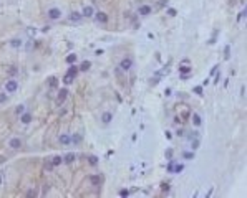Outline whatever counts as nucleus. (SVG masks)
I'll use <instances>...</instances> for the list:
<instances>
[{
    "label": "nucleus",
    "instance_id": "nucleus-33",
    "mask_svg": "<svg viewBox=\"0 0 247 198\" xmlns=\"http://www.w3.org/2000/svg\"><path fill=\"white\" fill-rule=\"evenodd\" d=\"M229 51H231V46L227 45V46H226V55H224V56H226V60L229 58Z\"/></svg>",
    "mask_w": 247,
    "mask_h": 198
},
{
    "label": "nucleus",
    "instance_id": "nucleus-27",
    "mask_svg": "<svg viewBox=\"0 0 247 198\" xmlns=\"http://www.w3.org/2000/svg\"><path fill=\"white\" fill-rule=\"evenodd\" d=\"M194 92L197 94V96H202V88L201 86H196L194 88Z\"/></svg>",
    "mask_w": 247,
    "mask_h": 198
},
{
    "label": "nucleus",
    "instance_id": "nucleus-13",
    "mask_svg": "<svg viewBox=\"0 0 247 198\" xmlns=\"http://www.w3.org/2000/svg\"><path fill=\"white\" fill-rule=\"evenodd\" d=\"M81 18H83V15L78 13V12H72V13H70V20L72 22H80Z\"/></svg>",
    "mask_w": 247,
    "mask_h": 198
},
{
    "label": "nucleus",
    "instance_id": "nucleus-1",
    "mask_svg": "<svg viewBox=\"0 0 247 198\" xmlns=\"http://www.w3.org/2000/svg\"><path fill=\"white\" fill-rule=\"evenodd\" d=\"M17 89H18V83H17L15 79H10V81L5 83V91L7 92H15Z\"/></svg>",
    "mask_w": 247,
    "mask_h": 198
},
{
    "label": "nucleus",
    "instance_id": "nucleus-30",
    "mask_svg": "<svg viewBox=\"0 0 247 198\" xmlns=\"http://www.w3.org/2000/svg\"><path fill=\"white\" fill-rule=\"evenodd\" d=\"M182 157H184L186 160H189V158L194 157V154H192V152H184V155H182Z\"/></svg>",
    "mask_w": 247,
    "mask_h": 198
},
{
    "label": "nucleus",
    "instance_id": "nucleus-9",
    "mask_svg": "<svg viewBox=\"0 0 247 198\" xmlns=\"http://www.w3.org/2000/svg\"><path fill=\"white\" fill-rule=\"evenodd\" d=\"M20 121L23 122V124H30V122H32V114H30V112H22V114H20Z\"/></svg>",
    "mask_w": 247,
    "mask_h": 198
},
{
    "label": "nucleus",
    "instance_id": "nucleus-15",
    "mask_svg": "<svg viewBox=\"0 0 247 198\" xmlns=\"http://www.w3.org/2000/svg\"><path fill=\"white\" fill-rule=\"evenodd\" d=\"M22 43H23V41H22L20 38H13V40H10V46H12V48H20Z\"/></svg>",
    "mask_w": 247,
    "mask_h": 198
},
{
    "label": "nucleus",
    "instance_id": "nucleus-39",
    "mask_svg": "<svg viewBox=\"0 0 247 198\" xmlns=\"http://www.w3.org/2000/svg\"><path fill=\"white\" fill-rule=\"evenodd\" d=\"M0 185H2V175H0Z\"/></svg>",
    "mask_w": 247,
    "mask_h": 198
},
{
    "label": "nucleus",
    "instance_id": "nucleus-16",
    "mask_svg": "<svg viewBox=\"0 0 247 198\" xmlns=\"http://www.w3.org/2000/svg\"><path fill=\"white\" fill-rule=\"evenodd\" d=\"M90 182H91L93 187H98V185H100V182H101V178L98 177V175H91V177H90Z\"/></svg>",
    "mask_w": 247,
    "mask_h": 198
},
{
    "label": "nucleus",
    "instance_id": "nucleus-38",
    "mask_svg": "<svg viewBox=\"0 0 247 198\" xmlns=\"http://www.w3.org/2000/svg\"><path fill=\"white\" fill-rule=\"evenodd\" d=\"M241 94H242V96H246V86H242V89H241Z\"/></svg>",
    "mask_w": 247,
    "mask_h": 198
},
{
    "label": "nucleus",
    "instance_id": "nucleus-24",
    "mask_svg": "<svg viewBox=\"0 0 247 198\" xmlns=\"http://www.w3.org/2000/svg\"><path fill=\"white\" fill-rule=\"evenodd\" d=\"M76 61V55H68L67 56V63H70V65H73Z\"/></svg>",
    "mask_w": 247,
    "mask_h": 198
},
{
    "label": "nucleus",
    "instance_id": "nucleus-3",
    "mask_svg": "<svg viewBox=\"0 0 247 198\" xmlns=\"http://www.w3.org/2000/svg\"><path fill=\"white\" fill-rule=\"evenodd\" d=\"M68 96V89L67 88H63V89H60V92H58V97H57V104L60 106V104H63V101L67 99Z\"/></svg>",
    "mask_w": 247,
    "mask_h": 198
},
{
    "label": "nucleus",
    "instance_id": "nucleus-12",
    "mask_svg": "<svg viewBox=\"0 0 247 198\" xmlns=\"http://www.w3.org/2000/svg\"><path fill=\"white\" fill-rule=\"evenodd\" d=\"M111 119H113V114H111V112H103L101 121H103L105 124H109V122H111Z\"/></svg>",
    "mask_w": 247,
    "mask_h": 198
},
{
    "label": "nucleus",
    "instance_id": "nucleus-28",
    "mask_svg": "<svg viewBox=\"0 0 247 198\" xmlns=\"http://www.w3.org/2000/svg\"><path fill=\"white\" fill-rule=\"evenodd\" d=\"M161 190L163 192H169V183H161Z\"/></svg>",
    "mask_w": 247,
    "mask_h": 198
},
{
    "label": "nucleus",
    "instance_id": "nucleus-34",
    "mask_svg": "<svg viewBox=\"0 0 247 198\" xmlns=\"http://www.w3.org/2000/svg\"><path fill=\"white\" fill-rule=\"evenodd\" d=\"M119 197H128V190H121V192H119Z\"/></svg>",
    "mask_w": 247,
    "mask_h": 198
},
{
    "label": "nucleus",
    "instance_id": "nucleus-31",
    "mask_svg": "<svg viewBox=\"0 0 247 198\" xmlns=\"http://www.w3.org/2000/svg\"><path fill=\"white\" fill-rule=\"evenodd\" d=\"M15 112H17V114H22V112H25V106H18Z\"/></svg>",
    "mask_w": 247,
    "mask_h": 198
},
{
    "label": "nucleus",
    "instance_id": "nucleus-32",
    "mask_svg": "<svg viewBox=\"0 0 247 198\" xmlns=\"http://www.w3.org/2000/svg\"><path fill=\"white\" fill-rule=\"evenodd\" d=\"M168 15H169V17H174V15H176V10H174V8H169V10H168Z\"/></svg>",
    "mask_w": 247,
    "mask_h": 198
},
{
    "label": "nucleus",
    "instance_id": "nucleus-36",
    "mask_svg": "<svg viewBox=\"0 0 247 198\" xmlns=\"http://www.w3.org/2000/svg\"><path fill=\"white\" fill-rule=\"evenodd\" d=\"M36 193L33 192V190H30V192H27V197H35Z\"/></svg>",
    "mask_w": 247,
    "mask_h": 198
},
{
    "label": "nucleus",
    "instance_id": "nucleus-25",
    "mask_svg": "<svg viewBox=\"0 0 247 198\" xmlns=\"http://www.w3.org/2000/svg\"><path fill=\"white\" fill-rule=\"evenodd\" d=\"M73 79H75L73 76H70V74H67V76H65V79H63V83H65V84H72V83H73Z\"/></svg>",
    "mask_w": 247,
    "mask_h": 198
},
{
    "label": "nucleus",
    "instance_id": "nucleus-5",
    "mask_svg": "<svg viewBox=\"0 0 247 198\" xmlns=\"http://www.w3.org/2000/svg\"><path fill=\"white\" fill-rule=\"evenodd\" d=\"M8 147H10V149H20V147H22V140H20L18 137L10 139V142H8Z\"/></svg>",
    "mask_w": 247,
    "mask_h": 198
},
{
    "label": "nucleus",
    "instance_id": "nucleus-21",
    "mask_svg": "<svg viewBox=\"0 0 247 198\" xmlns=\"http://www.w3.org/2000/svg\"><path fill=\"white\" fill-rule=\"evenodd\" d=\"M76 73H78V68H76V66H73V65H72V68L68 69V73H67V74H70V76H73V78H75V76H76Z\"/></svg>",
    "mask_w": 247,
    "mask_h": 198
},
{
    "label": "nucleus",
    "instance_id": "nucleus-11",
    "mask_svg": "<svg viewBox=\"0 0 247 198\" xmlns=\"http://www.w3.org/2000/svg\"><path fill=\"white\" fill-rule=\"evenodd\" d=\"M178 69H179L181 74H191V66H187V63H182Z\"/></svg>",
    "mask_w": 247,
    "mask_h": 198
},
{
    "label": "nucleus",
    "instance_id": "nucleus-20",
    "mask_svg": "<svg viewBox=\"0 0 247 198\" xmlns=\"http://www.w3.org/2000/svg\"><path fill=\"white\" fill-rule=\"evenodd\" d=\"M75 160V154H67L65 157H63V162L65 163H72Z\"/></svg>",
    "mask_w": 247,
    "mask_h": 198
},
{
    "label": "nucleus",
    "instance_id": "nucleus-23",
    "mask_svg": "<svg viewBox=\"0 0 247 198\" xmlns=\"http://www.w3.org/2000/svg\"><path fill=\"white\" fill-rule=\"evenodd\" d=\"M182 168H184V165H182V163H179V165H174V167H173V172H174V173H179V172H182Z\"/></svg>",
    "mask_w": 247,
    "mask_h": 198
},
{
    "label": "nucleus",
    "instance_id": "nucleus-18",
    "mask_svg": "<svg viewBox=\"0 0 247 198\" xmlns=\"http://www.w3.org/2000/svg\"><path fill=\"white\" fill-rule=\"evenodd\" d=\"M192 124H194V126H201V124H202L201 116H199V114H192Z\"/></svg>",
    "mask_w": 247,
    "mask_h": 198
},
{
    "label": "nucleus",
    "instance_id": "nucleus-7",
    "mask_svg": "<svg viewBox=\"0 0 247 198\" xmlns=\"http://www.w3.org/2000/svg\"><path fill=\"white\" fill-rule=\"evenodd\" d=\"M95 17H96V20L100 22V23H106V22H108V15H106L105 12H98V13H95Z\"/></svg>",
    "mask_w": 247,
    "mask_h": 198
},
{
    "label": "nucleus",
    "instance_id": "nucleus-37",
    "mask_svg": "<svg viewBox=\"0 0 247 198\" xmlns=\"http://www.w3.org/2000/svg\"><path fill=\"white\" fill-rule=\"evenodd\" d=\"M199 147V140H194V142H192V149H197Z\"/></svg>",
    "mask_w": 247,
    "mask_h": 198
},
{
    "label": "nucleus",
    "instance_id": "nucleus-19",
    "mask_svg": "<svg viewBox=\"0 0 247 198\" xmlns=\"http://www.w3.org/2000/svg\"><path fill=\"white\" fill-rule=\"evenodd\" d=\"M60 163H63V157L57 155V157L52 158V165H53V167H57V165H60Z\"/></svg>",
    "mask_w": 247,
    "mask_h": 198
},
{
    "label": "nucleus",
    "instance_id": "nucleus-22",
    "mask_svg": "<svg viewBox=\"0 0 247 198\" xmlns=\"http://www.w3.org/2000/svg\"><path fill=\"white\" fill-rule=\"evenodd\" d=\"M88 162H90V165H93V167H95V165H98V157H95V155H90V157H88Z\"/></svg>",
    "mask_w": 247,
    "mask_h": 198
},
{
    "label": "nucleus",
    "instance_id": "nucleus-26",
    "mask_svg": "<svg viewBox=\"0 0 247 198\" xmlns=\"http://www.w3.org/2000/svg\"><path fill=\"white\" fill-rule=\"evenodd\" d=\"M166 158H168V160L173 158V149H168V150H166Z\"/></svg>",
    "mask_w": 247,
    "mask_h": 198
},
{
    "label": "nucleus",
    "instance_id": "nucleus-17",
    "mask_svg": "<svg viewBox=\"0 0 247 198\" xmlns=\"http://www.w3.org/2000/svg\"><path fill=\"white\" fill-rule=\"evenodd\" d=\"M90 66H91V61H83L81 65H80V68H78V69H81V71H88V69H90Z\"/></svg>",
    "mask_w": 247,
    "mask_h": 198
},
{
    "label": "nucleus",
    "instance_id": "nucleus-35",
    "mask_svg": "<svg viewBox=\"0 0 247 198\" xmlns=\"http://www.w3.org/2000/svg\"><path fill=\"white\" fill-rule=\"evenodd\" d=\"M173 167H174V162H171L169 165H168V172H173Z\"/></svg>",
    "mask_w": 247,
    "mask_h": 198
},
{
    "label": "nucleus",
    "instance_id": "nucleus-14",
    "mask_svg": "<svg viewBox=\"0 0 247 198\" xmlns=\"http://www.w3.org/2000/svg\"><path fill=\"white\" fill-rule=\"evenodd\" d=\"M48 86L52 88V89L58 88V79H57L55 76H50V78H48Z\"/></svg>",
    "mask_w": 247,
    "mask_h": 198
},
{
    "label": "nucleus",
    "instance_id": "nucleus-4",
    "mask_svg": "<svg viewBox=\"0 0 247 198\" xmlns=\"http://www.w3.org/2000/svg\"><path fill=\"white\" fill-rule=\"evenodd\" d=\"M131 66H133V60H131V58H124V60L119 63V68H121V69H124V71H128Z\"/></svg>",
    "mask_w": 247,
    "mask_h": 198
},
{
    "label": "nucleus",
    "instance_id": "nucleus-6",
    "mask_svg": "<svg viewBox=\"0 0 247 198\" xmlns=\"http://www.w3.org/2000/svg\"><path fill=\"white\" fill-rule=\"evenodd\" d=\"M81 15H83V17H86V18H90V17H93V15H95V10H93V7H90V5L83 7Z\"/></svg>",
    "mask_w": 247,
    "mask_h": 198
},
{
    "label": "nucleus",
    "instance_id": "nucleus-2",
    "mask_svg": "<svg viewBox=\"0 0 247 198\" xmlns=\"http://www.w3.org/2000/svg\"><path fill=\"white\" fill-rule=\"evenodd\" d=\"M46 15H48L50 20H58L62 17V12H60V8H50V10L46 12Z\"/></svg>",
    "mask_w": 247,
    "mask_h": 198
},
{
    "label": "nucleus",
    "instance_id": "nucleus-29",
    "mask_svg": "<svg viewBox=\"0 0 247 198\" xmlns=\"http://www.w3.org/2000/svg\"><path fill=\"white\" fill-rule=\"evenodd\" d=\"M7 101V94L5 92H0V104H4Z\"/></svg>",
    "mask_w": 247,
    "mask_h": 198
},
{
    "label": "nucleus",
    "instance_id": "nucleus-10",
    "mask_svg": "<svg viewBox=\"0 0 247 198\" xmlns=\"http://www.w3.org/2000/svg\"><path fill=\"white\" fill-rule=\"evenodd\" d=\"M138 12H139V15L146 17V15H149V13H151V7L149 5H141Z\"/></svg>",
    "mask_w": 247,
    "mask_h": 198
},
{
    "label": "nucleus",
    "instance_id": "nucleus-8",
    "mask_svg": "<svg viewBox=\"0 0 247 198\" xmlns=\"http://www.w3.org/2000/svg\"><path fill=\"white\" fill-rule=\"evenodd\" d=\"M58 140H60V144H62V145H68V144H72V137H70L68 134H62Z\"/></svg>",
    "mask_w": 247,
    "mask_h": 198
}]
</instances>
